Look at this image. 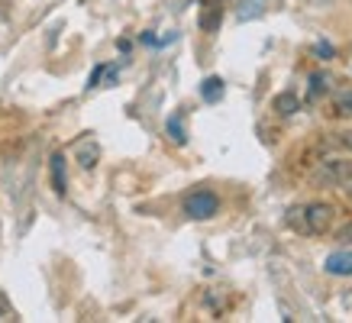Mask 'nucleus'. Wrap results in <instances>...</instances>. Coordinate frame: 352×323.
Listing matches in <instances>:
<instances>
[{"label": "nucleus", "mask_w": 352, "mask_h": 323, "mask_svg": "<svg viewBox=\"0 0 352 323\" xmlns=\"http://www.w3.org/2000/svg\"><path fill=\"white\" fill-rule=\"evenodd\" d=\"M314 184H323V188H340V184H349L352 181V162L349 159H330L323 162L317 172L310 175Z\"/></svg>", "instance_id": "1"}, {"label": "nucleus", "mask_w": 352, "mask_h": 323, "mask_svg": "<svg viewBox=\"0 0 352 323\" xmlns=\"http://www.w3.org/2000/svg\"><path fill=\"white\" fill-rule=\"evenodd\" d=\"M182 207L191 220H210V216H217V210H220V197H217L214 191H207V188H197V191H191L184 197Z\"/></svg>", "instance_id": "2"}, {"label": "nucleus", "mask_w": 352, "mask_h": 323, "mask_svg": "<svg viewBox=\"0 0 352 323\" xmlns=\"http://www.w3.org/2000/svg\"><path fill=\"white\" fill-rule=\"evenodd\" d=\"M333 210L330 204H307L300 207V220H304V233L307 236H323L327 230L333 226Z\"/></svg>", "instance_id": "3"}, {"label": "nucleus", "mask_w": 352, "mask_h": 323, "mask_svg": "<svg viewBox=\"0 0 352 323\" xmlns=\"http://www.w3.org/2000/svg\"><path fill=\"white\" fill-rule=\"evenodd\" d=\"M204 32H217L223 23V0H204L201 3V16H197Z\"/></svg>", "instance_id": "4"}, {"label": "nucleus", "mask_w": 352, "mask_h": 323, "mask_svg": "<svg viewBox=\"0 0 352 323\" xmlns=\"http://www.w3.org/2000/svg\"><path fill=\"white\" fill-rule=\"evenodd\" d=\"M49 172H52V188L58 197L68 194V168H65V155L62 152H55L52 159H49Z\"/></svg>", "instance_id": "5"}, {"label": "nucleus", "mask_w": 352, "mask_h": 323, "mask_svg": "<svg viewBox=\"0 0 352 323\" xmlns=\"http://www.w3.org/2000/svg\"><path fill=\"white\" fill-rule=\"evenodd\" d=\"M323 269L330 271V275H336V278L352 275V252H333V256L327 258V265H323Z\"/></svg>", "instance_id": "6"}, {"label": "nucleus", "mask_w": 352, "mask_h": 323, "mask_svg": "<svg viewBox=\"0 0 352 323\" xmlns=\"http://www.w3.org/2000/svg\"><path fill=\"white\" fill-rule=\"evenodd\" d=\"M97 159H100V146H97L94 140L78 142V162H81V168H94Z\"/></svg>", "instance_id": "7"}, {"label": "nucleus", "mask_w": 352, "mask_h": 323, "mask_svg": "<svg viewBox=\"0 0 352 323\" xmlns=\"http://www.w3.org/2000/svg\"><path fill=\"white\" fill-rule=\"evenodd\" d=\"M223 78H204V85H201V97L204 100H207V104H217V100H220V97H223Z\"/></svg>", "instance_id": "8"}, {"label": "nucleus", "mask_w": 352, "mask_h": 323, "mask_svg": "<svg viewBox=\"0 0 352 323\" xmlns=\"http://www.w3.org/2000/svg\"><path fill=\"white\" fill-rule=\"evenodd\" d=\"M333 117L336 120H352V91L333 97Z\"/></svg>", "instance_id": "9"}, {"label": "nucleus", "mask_w": 352, "mask_h": 323, "mask_svg": "<svg viewBox=\"0 0 352 323\" xmlns=\"http://www.w3.org/2000/svg\"><path fill=\"white\" fill-rule=\"evenodd\" d=\"M300 107V100L294 94H288V91H285V94H278L275 97V110L278 113H281V117H291V113H294V110Z\"/></svg>", "instance_id": "10"}, {"label": "nucleus", "mask_w": 352, "mask_h": 323, "mask_svg": "<svg viewBox=\"0 0 352 323\" xmlns=\"http://www.w3.org/2000/svg\"><path fill=\"white\" fill-rule=\"evenodd\" d=\"M165 129H168V136L178 142V146H184V140H188V136H184V126H182V113H175V117L168 120V126H165Z\"/></svg>", "instance_id": "11"}, {"label": "nucleus", "mask_w": 352, "mask_h": 323, "mask_svg": "<svg viewBox=\"0 0 352 323\" xmlns=\"http://www.w3.org/2000/svg\"><path fill=\"white\" fill-rule=\"evenodd\" d=\"M320 91H327V78H323V75H310V94H307V104H317V100H320Z\"/></svg>", "instance_id": "12"}, {"label": "nucleus", "mask_w": 352, "mask_h": 323, "mask_svg": "<svg viewBox=\"0 0 352 323\" xmlns=\"http://www.w3.org/2000/svg\"><path fill=\"white\" fill-rule=\"evenodd\" d=\"M262 3L265 0H243V7H239V20H252L262 13Z\"/></svg>", "instance_id": "13"}, {"label": "nucleus", "mask_w": 352, "mask_h": 323, "mask_svg": "<svg viewBox=\"0 0 352 323\" xmlns=\"http://www.w3.org/2000/svg\"><path fill=\"white\" fill-rule=\"evenodd\" d=\"M314 52H317V55H323V58H333V45H327V43H317V45H314Z\"/></svg>", "instance_id": "14"}, {"label": "nucleus", "mask_w": 352, "mask_h": 323, "mask_svg": "<svg viewBox=\"0 0 352 323\" xmlns=\"http://www.w3.org/2000/svg\"><path fill=\"white\" fill-rule=\"evenodd\" d=\"M3 317H10V301H7V294L0 291V320H3Z\"/></svg>", "instance_id": "15"}, {"label": "nucleus", "mask_w": 352, "mask_h": 323, "mask_svg": "<svg viewBox=\"0 0 352 323\" xmlns=\"http://www.w3.org/2000/svg\"><path fill=\"white\" fill-rule=\"evenodd\" d=\"M340 142H342V146H346V149L352 152V129H346V133H342V136H340Z\"/></svg>", "instance_id": "16"}, {"label": "nucleus", "mask_w": 352, "mask_h": 323, "mask_svg": "<svg viewBox=\"0 0 352 323\" xmlns=\"http://www.w3.org/2000/svg\"><path fill=\"white\" fill-rule=\"evenodd\" d=\"M340 239H342V243H352V226H346V230H342Z\"/></svg>", "instance_id": "17"}, {"label": "nucleus", "mask_w": 352, "mask_h": 323, "mask_svg": "<svg viewBox=\"0 0 352 323\" xmlns=\"http://www.w3.org/2000/svg\"><path fill=\"white\" fill-rule=\"evenodd\" d=\"M3 3H10V0H0V7H3Z\"/></svg>", "instance_id": "18"}]
</instances>
